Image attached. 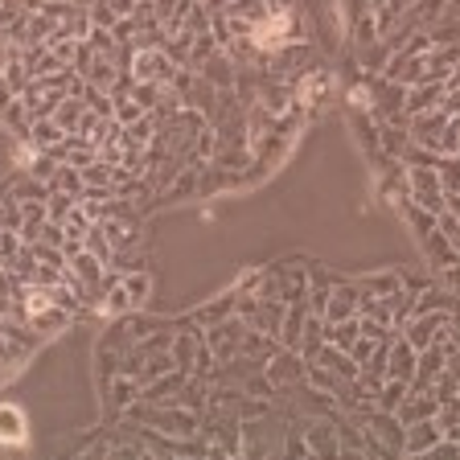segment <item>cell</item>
<instances>
[{
	"label": "cell",
	"instance_id": "1",
	"mask_svg": "<svg viewBox=\"0 0 460 460\" xmlns=\"http://www.w3.org/2000/svg\"><path fill=\"white\" fill-rule=\"evenodd\" d=\"M25 440V415L17 402H0V444H21Z\"/></svg>",
	"mask_w": 460,
	"mask_h": 460
}]
</instances>
